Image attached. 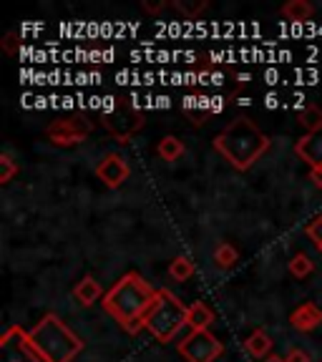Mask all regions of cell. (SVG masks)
Returning a JSON list of instances; mask_svg holds the SVG:
<instances>
[{
	"mask_svg": "<svg viewBox=\"0 0 322 362\" xmlns=\"http://www.w3.org/2000/svg\"><path fill=\"white\" fill-rule=\"evenodd\" d=\"M156 289L136 272H129L113 284L103 297V310L121 325L129 334H136L144 327V317L154 305Z\"/></svg>",
	"mask_w": 322,
	"mask_h": 362,
	"instance_id": "cell-1",
	"label": "cell"
},
{
	"mask_svg": "<svg viewBox=\"0 0 322 362\" xmlns=\"http://www.w3.org/2000/svg\"><path fill=\"white\" fill-rule=\"evenodd\" d=\"M214 148L239 171H247L270 148V136L257 129L255 121L234 119L214 139Z\"/></svg>",
	"mask_w": 322,
	"mask_h": 362,
	"instance_id": "cell-2",
	"label": "cell"
},
{
	"mask_svg": "<svg viewBox=\"0 0 322 362\" xmlns=\"http://www.w3.org/2000/svg\"><path fill=\"white\" fill-rule=\"evenodd\" d=\"M28 334L45 362H71L84 347V342L56 315H45Z\"/></svg>",
	"mask_w": 322,
	"mask_h": 362,
	"instance_id": "cell-3",
	"label": "cell"
},
{
	"mask_svg": "<svg viewBox=\"0 0 322 362\" xmlns=\"http://www.w3.org/2000/svg\"><path fill=\"white\" fill-rule=\"evenodd\" d=\"M187 310L189 307L181 305L179 297H174L169 289H156L154 305L149 307L146 317H144V327L159 342H171L187 325Z\"/></svg>",
	"mask_w": 322,
	"mask_h": 362,
	"instance_id": "cell-4",
	"label": "cell"
},
{
	"mask_svg": "<svg viewBox=\"0 0 322 362\" xmlns=\"http://www.w3.org/2000/svg\"><path fill=\"white\" fill-rule=\"evenodd\" d=\"M0 362H45L30 342V334L18 325L8 327L0 339Z\"/></svg>",
	"mask_w": 322,
	"mask_h": 362,
	"instance_id": "cell-5",
	"label": "cell"
},
{
	"mask_svg": "<svg viewBox=\"0 0 322 362\" xmlns=\"http://www.w3.org/2000/svg\"><path fill=\"white\" fill-rule=\"evenodd\" d=\"M176 350H179V355L187 362H214L224 352V345H222L209 329H202V332H189L179 342Z\"/></svg>",
	"mask_w": 322,
	"mask_h": 362,
	"instance_id": "cell-6",
	"label": "cell"
},
{
	"mask_svg": "<svg viewBox=\"0 0 322 362\" xmlns=\"http://www.w3.org/2000/svg\"><path fill=\"white\" fill-rule=\"evenodd\" d=\"M93 131V124H91L86 116H79V119H56L48 124L45 129V136L51 139L56 146L61 148H71V146H79L84 144L86 139L91 136Z\"/></svg>",
	"mask_w": 322,
	"mask_h": 362,
	"instance_id": "cell-7",
	"label": "cell"
},
{
	"mask_svg": "<svg viewBox=\"0 0 322 362\" xmlns=\"http://www.w3.org/2000/svg\"><path fill=\"white\" fill-rule=\"evenodd\" d=\"M101 124L113 139H119L121 144H126L134 134L144 129V113L136 106H124V108H113L111 113H103Z\"/></svg>",
	"mask_w": 322,
	"mask_h": 362,
	"instance_id": "cell-8",
	"label": "cell"
},
{
	"mask_svg": "<svg viewBox=\"0 0 322 362\" xmlns=\"http://www.w3.org/2000/svg\"><path fill=\"white\" fill-rule=\"evenodd\" d=\"M131 169L126 164V158L121 153H106L96 164V176L106 184L108 189H119L126 179H129Z\"/></svg>",
	"mask_w": 322,
	"mask_h": 362,
	"instance_id": "cell-9",
	"label": "cell"
},
{
	"mask_svg": "<svg viewBox=\"0 0 322 362\" xmlns=\"http://www.w3.org/2000/svg\"><path fill=\"white\" fill-rule=\"evenodd\" d=\"M289 325L297 332H312V329H317L322 325V310L315 302H305L289 315Z\"/></svg>",
	"mask_w": 322,
	"mask_h": 362,
	"instance_id": "cell-10",
	"label": "cell"
},
{
	"mask_svg": "<svg viewBox=\"0 0 322 362\" xmlns=\"http://www.w3.org/2000/svg\"><path fill=\"white\" fill-rule=\"evenodd\" d=\"M294 153L310 164V169L322 166V131L320 134H307L294 144Z\"/></svg>",
	"mask_w": 322,
	"mask_h": 362,
	"instance_id": "cell-11",
	"label": "cell"
},
{
	"mask_svg": "<svg viewBox=\"0 0 322 362\" xmlns=\"http://www.w3.org/2000/svg\"><path fill=\"white\" fill-rule=\"evenodd\" d=\"M101 297H106L101 289V284L96 282V277H91V274H86V277H81V282H76L74 287V300L79 302V305L84 307H91L96 305Z\"/></svg>",
	"mask_w": 322,
	"mask_h": 362,
	"instance_id": "cell-12",
	"label": "cell"
},
{
	"mask_svg": "<svg viewBox=\"0 0 322 362\" xmlns=\"http://www.w3.org/2000/svg\"><path fill=\"white\" fill-rule=\"evenodd\" d=\"M214 322V312L212 307H207L204 302H194L187 310V327L192 332H202V329H209V325Z\"/></svg>",
	"mask_w": 322,
	"mask_h": 362,
	"instance_id": "cell-13",
	"label": "cell"
},
{
	"mask_svg": "<svg viewBox=\"0 0 322 362\" xmlns=\"http://www.w3.org/2000/svg\"><path fill=\"white\" fill-rule=\"evenodd\" d=\"M244 350L255 357V360H267L272 352V337L265 329H255V332L244 339Z\"/></svg>",
	"mask_w": 322,
	"mask_h": 362,
	"instance_id": "cell-14",
	"label": "cell"
},
{
	"mask_svg": "<svg viewBox=\"0 0 322 362\" xmlns=\"http://www.w3.org/2000/svg\"><path fill=\"white\" fill-rule=\"evenodd\" d=\"M194 259L189 255H179L169 262V277L176 279V282H187L189 277H194Z\"/></svg>",
	"mask_w": 322,
	"mask_h": 362,
	"instance_id": "cell-15",
	"label": "cell"
},
{
	"mask_svg": "<svg viewBox=\"0 0 322 362\" xmlns=\"http://www.w3.org/2000/svg\"><path fill=\"white\" fill-rule=\"evenodd\" d=\"M312 13H315V8H312V3H307V0H289V3L282 6V16L294 23L310 21Z\"/></svg>",
	"mask_w": 322,
	"mask_h": 362,
	"instance_id": "cell-16",
	"label": "cell"
},
{
	"mask_svg": "<svg viewBox=\"0 0 322 362\" xmlns=\"http://www.w3.org/2000/svg\"><path fill=\"white\" fill-rule=\"evenodd\" d=\"M156 151L164 161H176V158H181V153H184V144H181V139H176V136L169 134L159 141Z\"/></svg>",
	"mask_w": 322,
	"mask_h": 362,
	"instance_id": "cell-17",
	"label": "cell"
},
{
	"mask_svg": "<svg viewBox=\"0 0 322 362\" xmlns=\"http://www.w3.org/2000/svg\"><path fill=\"white\" fill-rule=\"evenodd\" d=\"M300 126H305L307 134H320L322 131V108L310 103L300 111Z\"/></svg>",
	"mask_w": 322,
	"mask_h": 362,
	"instance_id": "cell-18",
	"label": "cell"
},
{
	"mask_svg": "<svg viewBox=\"0 0 322 362\" xmlns=\"http://www.w3.org/2000/svg\"><path fill=\"white\" fill-rule=\"evenodd\" d=\"M237 259H239V252H237V247H234V244L222 242L219 247H217L214 264L219 267V269H232V267L237 264Z\"/></svg>",
	"mask_w": 322,
	"mask_h": 362,
	"instance_id": "cell-19",
	"label": "cell"
},
{
	"mask_svg": "<svg viewBox=\"0 0 322 362\" xmlns=\"http://www.w3.org/2000/svg\"><path fill=\"white\" fill-rule=\"evenodd\" d=\"M171 8L174 11H179L181 16H187V18H197V16H202L204 11H207V0H174L171 3Z\"/></svg>",
	"mask_w": 322,
	"mask_h": 362,
	"instance_id": "cell-20",
	"label": "cell"
},
{
	"mask_svg": "<svg viewBox=\"0 0 322 362\" xmlns=\"http://www.w3.org/2000/svg\"><path fill=\"white\" fill-rule=\"evenodd\" d=\"M312 269H315V264H312V259L307 255H294L292 259H289V274L297 279L307 277V274H312Z\"/></svg>",
	"mask_w": 322,
	"mask_h": 362,
	"instance_id": "cell-21",
	"label": "cell"
},
{
	"mask_svg": "<svg viewBox=\"0 0 322 362\" xmlns=\"http://www.w3.org/2000/svg\"><path fill=\"white\" fill-rule=\"evenodd\" d=\"M18 174V164L11 153H0V184H11V179Z\"/></svg>",
	"mask_w": 322,
	"mask_h": 362,
	"instance_id": "cell-22",
	"label": "cell"
},
{
	"mask_svg": "<svg viewBox=\"0 0 322 362\" xmlns=\"http://www.w3.org/2000/svg\"><path fill=\"white\" fill-rule=\"evenodd\" d=\"M307 237H310L312 242L317 244V249L322 252V214L315 216V219L307 224Z\"/></svg>",
	"mask_w": 322,
	"mask_h": 362,
	"instance_id": "cell-23",
	"label": "cell"
},
{
	"mask_svg": "<svg viewBox=\"0 0 322 362\" xmlns=\"http://www.w3.org/2000/svg\"><path fill=\"white\" fill-rule=\"evenodd\" d=\"M3 51L8 53V56H13V53L18 51V45H21V40H18V33L16 30H11V33H6V38H3Z\"/></svg>",
	"mask_w": 322,
	"mask_h": 362,
	"instance_id": "cell-24",
	"label": "cell"
},
{
	"mask_svg": "<svg viewBox=\"0 0 322 362\" xmlns=\"http://www.w3.org/2000/svg\"><path fill=\"white\" fill-rule=\"evenodd\" d=\"M287 362H310V355H307L305 350H300V347H294V350L287 352V357H284Z\"/></svg>",
	"mask_w": 322,
	"mask_h": 362,
	"instance_id": "cell-25",
	"label": "cell"
},
{
	"mask_svg": "<svg viewBox=\"0 0 322 362\" xmlns=\"http://www.w3.org/2000/svg\"><path fill=\"white\" fill-rule=\"evenodd\" d=\"M142 6H144V11H146V13H161L166 8V3H164V0H144Z\"/></svg>",
	"mask_w": 322,
	"mask_h": 362,
	"instance_id": "cell-26",
	"label": "cell"
},
{
	"mask_svg": "<svg viewBox=\"0 0 322 362\" xmlns=\"http://www.w3.org/2000/svg\"><path fill=\"white\" fill-rule=\"evenodd\" d=\"M310 181L322 192V166H317V169H310Z\"/></svg>",
	"mask_w": 322,
	"mask_h": 362,
	"instance_id": "cell-27",
	"label": "cell"
},
{
	"mask_svg": "<svg viewBox=\"0 0 322 362\" xmlns=\"http://www.w3.org/2000/svg\"><path fill=\"white\" fill-rule=\"evenodd\" d=\"M262 362H287V360H282V357H277V355H270L267 360H262Z\"/></svg>",
	"mask_w": 322,
	"mask_h": 362,
	"instance_id": "cell-28",
	"label": "cell"
}]
</instances>
